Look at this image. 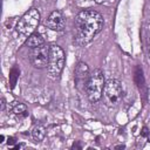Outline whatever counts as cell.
<instances>
[{
  "label": "cell",
  "mask_w": 150,
  "mask_h": 150,
  "mask_svg": "<svg viewBox=\"0 0 150 150\" xmlns=\"http://www.w3.org/2000/svg\"><path fill=\"white\" fill-rule=\"evenodd\" d=\"M102 27L103 18L98 12L94 9L81 11L75 19L77 42L82 46L90 43L94 36L101 32Z\"/></svg>",
  "instance_id": "cell-1"
},
{
  "label": "cell",
  "mask_w": 150,
  "mask_h": 150,
  "mask_svg": "<svg viewBox=\"0 0 150 150\" xmlns=\"http://www.w3.org/2000/svg\"><path fill=\"white\" fill-rule=\"evenodd\" d=\"M104 83V75L101 69H95L89 75L88 81L86 83V93L90 102L96 103L101 100Z\"/></svg>",
  "instance_id": "cell-2"
},
{
  "label": "cell",
  "mask_w": 150,
  "mask_h": 150,
  "mask_svg": "<svg viewBox=\"0 0 150 150\" xmlns=\"http://www.w3.org/2000/svg\"><path fill=\"white\" fill-rule=\"evenodd\" d=\"M102 97L108 107H116L121 103L123 98V88L120 81L115 79H110L104 83Z\"/></svg>",
  "instance_id": "cell-3"
},
{
  "label": "cell",
  "mask_w": 150,
  "mask_h": 150,
  "mask_svg": "<svg viewBox=\"0 0 150 150\" xmlns=\"http://www.w3.org/2000/svg\"><path fill=\"white\" fill-rule=\"evenodd\" d=\"M64 66V53L63 49L57 45L50 46V53H49V61L47 66L48 76L52 80L59 79L62 69Z\"/></svg>",
  "instance_id": "cell-4"
},
{
  "label": "cell",
  "mask_w": 150,
  "mask_h": 150,
  "mask_svg": "<svg viewBox=\"0 0 150 150\" xmlns=\"http://www.w3.org/2000/svg\"><path fill=\"white\" fill-rule=\"evenodd\" d=\"M39 22H40V13L36 8H32L19 19L16 23V30L22 35L29 36L35 32L36 27L39 26Z\"/></svg>",
  "instance_id": "cell-5"
},
{
  "label": "cell",
  "mask_w": 150,
  "mask_h": 150,
  "mask_svg": "<svg viewBox=\"0 0 150 150\" xmlns=\"http://www.w3.org/2000/svg\"><path fill=\"white\" fill-rule=\"evenodd\" d=\"M49 53H50V46L43 43L36 48H33L29 60L30 63L35 67V68H45L48 66V61H49Z\"/></svg>",
  "instance_id": "cell-6"
},
{
  "label": "cell",
  "mask_w": 150,
  "mask_h": 150,
  "mask_svg": "<svg viewBox=\"0 0 150 150\" xmlns=\"http://www.w3.org/2000/svg\"><path fill=\"white\" fill-rule=\"evenodd\" d=\"M46 26L52 29V30H62L66 26V19L63 16V14L60 11H54L49 14V16L46 20Z\"/></svg>",
  "instance_id": "cell-7"
},
{
  "label": "cell",
  "mask_w": 150,
  "mask_h": 150,
  "mask_svg": "<svg viewBox=\"0 0 150 150\" xmlns=\"http://www.w3.org/2000/svg\"><path fill=\"white\" fill-rule=\"evenodd\" d=\"M45 43V39H43V36L40 34V33H33V34H30L29 36H28V39H27V41H26V45L29 47V48H36V47H39V46H41V45H43Z\"/></svg>",
  "instance_id": "cell-8"
},
{
  "label": "cell",
  "mask_w": 150,
  "mask_h": 150,
  "mask_svg": "<svg viewBox=\"0 0 150 150\" xmlns=\"http://www.w3.org/2000/svg\"><path fill=\"white\" fill-rule=\"evenodd\" d=\"M89 70H88V66L84 62H79V64L75 68V77L77 80H84L86 83L88 81L89 77Z\"/></svg>",
  "instance_id": "cell-9"
},
{
  "label": "cell",
  "mask_w": 150,
  "mask_h": 150,
  "mask_svg": "<svg viewBox=\"0 0 150 150\" xmlns=\"http://www.w3.org/2000/svg\"><path fill=\"white\" fill-rule=\"evenodd\" d=\"M46 136V129L42 125H35L32 130V137L35 142H41Z\"/></svg>",
  "instance_id": "cell-10"
},
{
  "label": "cell",
  "mask_w": 150,
  "mask_h": 150,
  "mask_svg": "<svg viewBox=\"0 0 150 150\" xmlns=\"http://www.w3.org/2000/svg\"><path fill=\"white\" fill-rule=\"evenodd\" d=\"M26 105L25 104H22V103H18L16 105H14L13 107V112L15 114V115H21V114H23V112H26Z\"/></svg>",
  "instance_id": "cell-11"
},
{
  "label": "cell",
  "mask_w": 150,
  "mask_h": 150,
  "mask_svg": "<svg viewBox=\"0 0 150 150\" xmlns=\"http://www.w3.org/2000/svg\"><path fill=\"white\" fill-rule=\"evenodd\" d=\"M97 4H108V2H111L114 0H95Z\"/></svg>",
  "instance_id": "cell-12"
},
{
  "label": "cell",
  "mask_w": 150,
  "mask_h": 150,
  "mask_svg": "<svg viewBox=\"0 0 150 150\" xmlns=\"http://www.w3.org/2000/svg\"><path fill=\"white\" fill-rule=\"evenodd\" d=\"M146 134H148V129H146V128H143V132H142V135H143V136H146Z\"/></svg>",
  "instance_id": "cell-13"
},
{
  "label": "cell",
  "mask_w": 150,
  "mask_h": 150,
  "mask_svg": "<svg viewBox=\"0 0 150 150\" xmlns=\"http://www.w3.org/2000/svg\"><path fill=\"white\" fill-rule=\"evenodd\" d=\"M148 97H149V101H150V84L148 87Z\"/></svg>",
  "instance_id": "cell-14"
},
{
  "label": "cell",
  "mask_w": 150,
  "mask_h": 150,
  "mask_svg": "<svg viewBox=\"0 0 150 150\" xmlns=\"http://www.w3.org/2000/svg\"><path fill=\"white\" fill-rule=\"evenodd\" d=\"M149 55H150V40H149Z\"/></svg>",
  "instance_id": "cell-15"
},
{
  "label": "cell",
  "mask_w": 150,
  "mask_h": 150,
  "mask_svg": "<svg viewBox=\"0 0 150 150\" xmlns=\"http://www.w3.org/2000/svg\"><path fill=\"white\" fill-rule=\"evenodd\" d=\"M149 141H150V136H149Z\"/></svg>",
  "instance_id": "cell-16"
}]
</instances>
